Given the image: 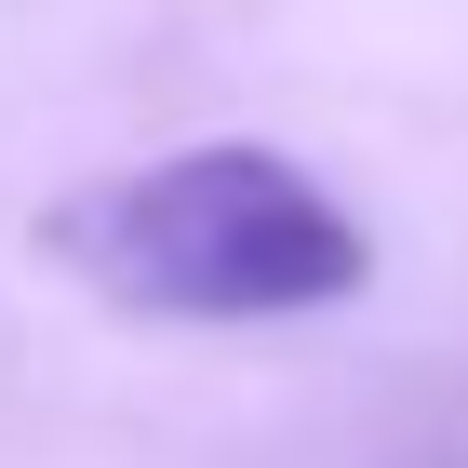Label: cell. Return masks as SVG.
Wrapping results in <instances>:
<instances>
[{
    "mask_svg": "<svg viewBox=\"0 0 468 468\" xmlns=\"http://www.w3.org/2000/svg\"><path fill=\"white\" fill-rule=\"evenodd\" d=\"M40 241L68 282H94L134 322H308V308H348L375 282L361 215L308 161L241 147V134L80 187Z\"/></svg>",
    "mask_w": 468,
    "mask_h": 468,
    "instance_id": "1",
    "label": "cell"
}]
</instances>
